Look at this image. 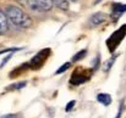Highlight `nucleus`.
<instances>
[{
    "label": "nucleus",
    "instance_id": "nucleus-9",
    "mask_svg": "<svg viewBox=\"0 0 126 118\" xmlns=\"http://www.w3.org/2000/svg\"><path fill=\"white\" fill-rule=\"evenodd\" d=\"M87 55V50H81L80 52H77L74 57H72V61L74 62H77V61H81V60H83L84 56Z\"/></svg>",
    "mask_w": 126,
    "mask_h": 118
},
{
    "label": "nucleus",
    "instance_id": "nucleus-2",
    "mask_svg": "<svg viewBox=\"0 0 126 118\" xmlns=\"http://www.w3.org/2000/svg\"><path fill=\"white\" fill-rule=\"evenodd\" d=\"M28 7L34 12H48L53 9V0H27Z\"/></svg>",
    "mask_w": 126,
    "mask_h": 118
},
{
    "label": "nucleus",
    "instance_id": "nucleus-13",
    "mask_svg": "<svg viewBox=\"0 0 126 118\" xmlns=\"http://www.w3.org/2000/svg\"><path fill=\"white\" fill-rule=\"evenodd\" d=\"M74 106H75V101H74V100H72V101H71V102H69V104H67V105H66V108H65V111H66V112H69V111H71V110H72V107H74Z\"/></svg>",
    "mask_w": 126,
    "mask_h": 118
},
{
    "label": "nucleus",
    "instance_id": "nucleus-1",
    "mask_svg": "<svg viewBox=\"0 0 126 118\" xmlns=\"http://www.w3.org/2000/svg\"><path fill=\"white\" fill-rule=\"evenodd\" d=\"M4 12L9 20V23L14 24L17 28L26 29V28H31L33 26V20L31 18V16L18 6L7 5Z\"/></svg>",
    "mask_w": 126,
    "mask_h": 118
},
{
    "label": "nucleus",
    "instance_id": "nucleus-8",
    "mask_svg": "<svg viewBox=\"0 0 126 118\" xmlns=\"http://www.w3.org/2000/svg\"><path fill=\"white\" fill-rule=\"evenodd\" d=\"M113 11H114L115 15L120 16L121 13H124V12L126 11V5H124V4H114V6H113Z\"/></svg>",
    "mask_w": 126,
    "mask_h": 118
},
{
    "label": "nucleus",
    "instance_id": "nucleus-6",
    "mask_svg": "<svg viewBox=\"0 0 126 118\" xmlns=\"http://www.w3.org/2000/svg\"><path fill=\"white\" fill-rule=\"evenodd\" d=\"M97 101L104 106H109L111 104V96L109 94H105V93H100L97 95Z\"/></svg>",
    "mask_w": 126,
    "mask_h": 118
},
{
    "label": "nucleus",
    "instance_id": "nucleus-10",
    "mask_svg": "<svg viewBox=\"0 0 126 118\" xmlns=\"http://www.w3.org/2000/svg\"><path fill=\"white\" fill-rule=\"evenodd\" d=\"M70 66H71V63L70 62H66V63H64L61 67H59L58 70H56V72H55V74H63V73H65L69 68H70Z\"/></svg>",
    "mask_w": 126,
    "mask_h": 118
},
{
    "label": "nucleus",
    "instance_id": "nucleus-3",
    "mask_svg": "<svg viewBox=\"0 0 126 118\" xmlns=\"http://www.w3.org/2000/svg\"><path fill=\"white\" fill-rule=\"evenodd\" d=\"M126 35V24H124L120 29H118L109 39L107 40V46L110 50V52H114L115 49L119 46V44L121 43V40L125 38Z\"/></svg>",
    "mask_w": 126,
    "mask_h": 118
},
{
    "label": "nucleus",
    "instance_id": "nucleus-7",
    "mask_svg": "<svg viewBox=\"0 0 126 118\" xmlns=\"http://www.w3.org/2000/svg\"><path fill=\"white\" fill-rule=\"evenodd\" d=\"M53 2H54V5H55L58 9H60V10L66 11V10L69 9V0H53Z\"/></svg>",
    "mask_w": 126,
    "mask_h": 118
},
{
    "label": "nucleus",
    "instance_id": "nucleus-11",
    "mask_svg": "<svg viewBox=\"0 0 126 118\" xmlns=\"http://www.w3.org/2000/svg\"><path fill=\"white\" fill-rule=\"evenodd\" d=\"M115 60H116V56H114V57H111L110 60H108V62H107L105 66H104V71H105V72H108V71L111 68V66H113V63L115 62Z\"/></svg>",
    "mask_w": 126,
    "mask_h": 118
},
{
    "label": "nucleus",
    "instance_id": "nucleus-12",
    "mask_svg": "<svg viewBox=\"0 0 126 118\" xmlns=\"http://www.w3.org/2000/svg\"><path fill=\"white\" fill-rule=\"evenodd\" d=\"M25 85H26V82H18V83H15L14 85H11L10 89H12V90H21Z\"/></svg>",
    "mask_w": 126,
    "mask_h": 118
},
{
    "label": "nucleus",
    "instance_id": "nucleus-16",
    "mask_svg": "<svg viewBox=\"0 0 126 118\" xmlns=\"http://www.w3.org/2000/svg\"><path fill=\"white\" fill-rule=\"evenodd\" d=\"M79 0H69V2H77Z\"/></svg>",
    "mask_w": 126,
    "mask_h": 118
},
{
    "label": "nucleus",
    "instance_id": "nucleus-4",
    "mask_svg": "<svg viewBox=\"0 0 126 118\" xmlns=\"http://www.w3.org/2000/svg\"><path fill=\"white\" fill-rule=\"evenodd\" d=\"M105 20H107V15L105 13H103V12H95L94 15L91 16L89 24L93 26V27H95V26H99V24L104 23Z\"/></svg>",
    "mask_w": 126,
    "mask_h": 118
},
{
    "label": "nucleus",
    "instance_id": "nucleus-5",
    "mask_svg": "<svg viewBox=\"0 0 126 118\" xmlns=\"http://www.w3.org/2000/svg\"><path fill=\"white\" fill-rule=\"evenodd\" d=\"M9 29V20L5 15V12L0 11V34L6 33Z\"/></svg>",
    "mask_w": 126,
    "mask_h": 118
},
{
    "label": "nucleus",
    "instance_id": "nucleus-14",
    "mask_svg": "<svg viewBox=\"0 0 126 118\" xmlns=\"http://www.w3.org/2000/svg\"><path fill=\"white\" fill-rule=\"evenodd\" d=\"M0 118H17V115H15V113H9V115H4V116H1Z\"/></svg>",
    "mask_w": 126,
    "mask_h": 118
},
{
    "label": "nucleus",
    "instance_id": "nucleus-15",
    "mask_svg": "<svg viewBox=\"0 0 126 118\" xmlns=\"http://www.w3.org/2000/svg\"><path fill=\"white\" fill-rule=\"evenodd\" d=\"M16 1H18V2H27V0H16Z\"/></svg>",
    "mask_w": 126,
    "mask_h": 118
}]
</instances>
